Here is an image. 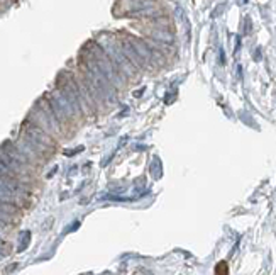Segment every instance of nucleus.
Here are the masks:
<instances>
[{"instance_id":"f257e3e1","label":"nucleus","mask_w":276,"mask_h":275,"mask_svg":"<svg viewBox=\"0 0 276 275\" xmlns=\"http://www.w3.org/2000/svg\"><path fill=\"white\" fill-rule=\"evenodd\" d=\"M104 36H105L107 41H104V43H100V44H102V48L107 51V55L110 56V60L114 61V65L117 67L119 72H121L124 77L126 75L127 77H138L139 70L136 68L134 65L131 63V60L124 55L121 43H117L114 36H109V34H104Z\"/></svg>"},{"instance_id":"f03ea898","label":"nucleus","mask_w":276,"mask_h":275,"mask_svg":"<svg viewBox=\"0 0 276 275\" xmlns=\"http://www.w3.org/2000/svg\"><path fill=\"white\" fill-rule=\"evenodd\" d=\"M20 133H24L26 136L41 143L43 146L49 148L51 151H56V141H55V138H53V134H49L48 131L39 128V126L36 124V122H32L31 119H26V121L22 122V126H20Z\"/></svg>"},{"instance_id":"7ed1b4c3","label":"nucleus","mask_w":276,"mask_h":275,"mask_svg":"<svg viewBox=\"0 0 276 275\" xmlns=\"http://www.w3.org/2000/svg\"><path fill=\"white\" fill-rule=\"evenodd\" d=\"M121 46H122V51H124V55L131 60V63H133L134 67L139 70V72H141V70H144V68L147 67L146 61H144V60L141 58V56H139V53L136 51L134 46H133V44H131L126 38H122V39H121Z\"/></svg>"},{"instance_id":"20e7f679","label":"nucleus","mask_w":276,"mask_h":275,"mask_svg":"<svg viewBox=\"0 0 276 275\" xmlns=\"http://www.w3.org/2000/svg\"><path fill=\"white\" fill-rule=\"evenodd\" d=\"M151 39H154V41H159V43H164V44H170L171 41H173V34L168 29H154V31H151Z\"/></svg>"},{"instance_id":"39448f33","label":"nucleus","mask_w":276,"mask_h":275,"mask_svg":"<svg viewBox=\"0 0 276 275\" xmlns=\"http://www.w3.org/2000/svg\"><path fill=\"white\" fill-rule=\"evenodd\" d=\"M0 211L9 212L12 216H17L20 212V206H17V204H14V202H9V200L0 199Z\"/></svg>"},{"instance_id":"423d86ee","label":"nucleus","mask_w":276,"mask_h":275,"mask_svg":"<svg viewBox=\"0 0 276 275\" xmlns=\"http://www.w3.org/2000/svg\"><path fill=\"white\" fill-rule=\"evenodd\" d=\"M0 221H2V223H12V221H14V216L12 214H9V212H3V211H0Z\"/></svg>"}]
</instances>
